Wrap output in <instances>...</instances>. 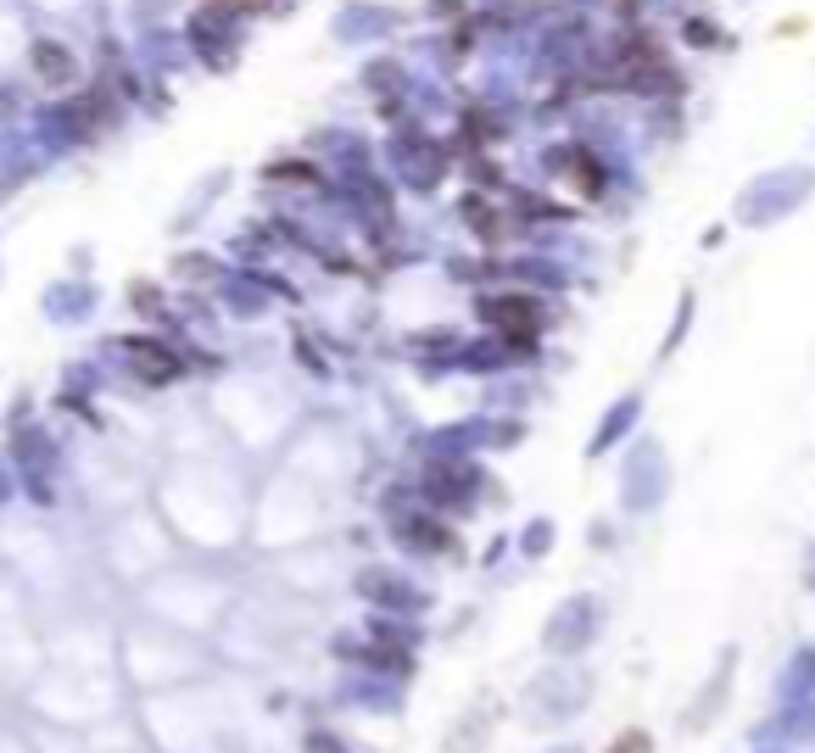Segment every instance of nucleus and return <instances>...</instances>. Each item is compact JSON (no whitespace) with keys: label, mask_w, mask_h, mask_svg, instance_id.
Listing matches in <instances>:
<instances>
[{"label":"nucleus","mask_w":815,"mask_h":753,"mask_svg":"<svg viewBox=\"0 0 815 753\" xmlns=\"http://www.w3.org/2000/svg\"><path fill=\"white\" fill-rule=\"evenodd\" d=\"M498 313H503V324L514 329V336H525V329H531V318H525V313H531V302H503Z\"/></svg>","instance_id":"1"},{"label":"nucleus","mask_w":815,"mask_h":753,"mask_svg":"<svg viewBox=\"0 0 815 753\" xmlns=\"http://www.w3.org/2000/svg\"><path fill=\"white\" fill-rule=\"evenodd\" d=\"M614 753H648V737H620Z\"/></svg>","instance_id":"3"},{"label":"nucleus","mask_w":815,"mask_h":753,"mask_svg":"<svg viewBox=\"0 0 815 753\" xmlns=\"http://www.w3.org/2000/svg\"><path fill=\"white\" fill-rule=\"evenodd\" d=\"M134 357H146V374H152V380H168V374H173V363H157L163 347H134Z\"/></svg>","instance_id":"2"}]
</instances>
